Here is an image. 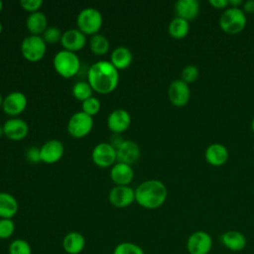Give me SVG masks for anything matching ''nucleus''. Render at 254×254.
Returning <instances> with one entry per match:
<instances>
[{"label": "nucleus", "instance_id": "nucleus-1", "mask_svg": "<svg viewBox=\"0 0 254 254\" xmlns=\"http://www.w3.org/2000/svg\"><path fill=\"white\" fill-rule=\"evenodd\" d=\"M87 79L93 90L99 93H109L117 87L119 74L110 62L98 61L88 69Z\"/></svg>", "mask_w": 254, "mask_h": 254}, {"label": "nucleus", "instance_id": "nucleus-2", "mask_svg": "<svg viewBox=\"0 0 254 254\" xmlns=\"http://www.w3.org/2000/svg\"><path fill=\"white\" fill-rule=\"evenodd\" d=\"M168 190L166 186L158 180H149L141 183L135 190V200L147 209H155L166 201Z\"/></svg>", "mask_w": 254, "mask_h": 254}, {"label": "nucleus", "instance_id": "nucleus-3", "mask_svg": "<svg viewBox=\"0 0 254 254\" xmlns=\"http://www.w3.org/2000/svg\"><path fill=\"white\" fill-rule=\"evenodd\" d=\"M247 19L245 13L240 8H226L219 18L220 29L229 35L242 32L246 26Z\"/></svg>", "mask_w": 254, "mask_h": 254}, {"label": "nucleus", "instance_id": "nucleus-4", "mask_svg": "<svg viewBox=\"0 0 254 254\" xmlns=\"http://www.w3.org/2000/svg\"><path fill=\"white\" fill-rule=\"evenodd\" d=\"M79 66V59L72 52L63 50L58 52L54 58V67L56 71L64 77H71L76 74Z\"/></svg>", "mask_w": 254, "mask_h": 254}, {"label": "nucleus", "instance_id": "nucleus-5", "mask_svg": "<svg viewBox=\"0 0 254 254\" xmlns=\"http://www.w3.org/2000/svg\"><path fill=\"white\" fill-rule=\"evenodd\" d=\"M76 23L83 34L95 35L102 26V16L97 9L87 7L79 12Z\"/></svg>", "mask_w": 254, "mask_h": 254}, {"label": "nucleus", "instance_id": "nucleus-6", "mask_svg": "<svg viewBox=\"0 0 254 254\" xmlns=\"http://www.w3.org/2000/svg\"><path fill=\"white\" fill-rule=\"evenodd\" d=\"M21 53L30 62H37L43 59L46 53V43L43 37L36 35L26 37L21 44Z\"/></svg>", "mask_w": 254, "mask_h": 254}, {"label": "nucleus", "instance_id": "nucleus-7", "mask_svg": "<svg viewBox=\"0 0 254 254\" xmlns=\"http://www.w3.org/2000/svg\"><path fill=\"white\" fill-rule=\"evenodd\" d=\"M212 248V238L206 231L196 230L187 240V250L190 254H208Z\"/></svg>", "mask_w": 254, "mask_h": 254}, {"label": "nucleus", "instance_id": "nucleus-8", "mask_svg": "<svg viewBox=\"0 0 254 254\" xmlns=\"http://www.w3.org/2000/svg\"><path fill=\"white\" fill-rule=\"evenodd\" d=\"M92 125V117L83 111H79L74 113L68 120L67 131L72 137L81 138L91 131Z\"/></svg>", "mask_w": 254, "mask_h": 254}, {"label": "nucleus", "instance_id": "nucleus-9", "mask_svg": "<svg viewBox=\"0 0 254 254\" xmlns=\"http://www.w3.org/2000/svg\"><path fill=\"white\" fill-rule=\"evenodd\" d=\"M168 97L174 106L183 107L187 105L190 98L189 84L182 79L173 80L168 88Z\"/></svg>", "mask_w": 254, "mask_h": 254}, {"label": "nucleus", "instance_id": "nucleus-10", "mask_svg": "<svg viewBox=\"0 0 254 254\" xmlns=\"http://www.w3.org/2000/svg\"><path fill=\"white\" fill-rule=\"evenodd\" d=\"M91 158L98 167H110L116 161V150L109 143H99L94 147Z\"/></svg>", "mask_w": 254, "mask_h": 254}, {"label": "nucleus", "instance_id": "nucleus-11", "mask_svg": "<svg viewBox=\"0 0 254 254\" xmlns=\"http://www.w3.org/2000/svg\"><path fill=\"white\" fill-rule=\"evenodd\" d=\"M108 199L115 207H127L135 200V190L128 186H115L111 189Z\"/></svg>", "mask_w": 254, "mask_h": 254}, {"label": "nucleus", "instance_id": "nucleus-12", "mask_svg": "<svg viewBox=\"0 0 254 254\" xmlns=\"http://www.w3.org/2000/svg\"><path fill=\"white\" fill-rule=\"evenodd\" d=\"M27 106V97L20 91H14L6 95L3 100L2 108L3 111L11 116L21 114Z\"/></svg>", "mask_w": 254, "mask_h": 254}, {"label": "nucleus", "instance_id": "nucleus-13", "mask_svg": "<svg viewBox=\"0 0 254 254\" xmlns=\"http://www.w3.org/2000/svg\"><path fill=\"white\" fill-rule=\"evenodd\" d=\"M140 157V148L134 141L124 140L116 149V160L118 163L131 165Z\"/></svg>", "mask_w": 254, "mask_h": 254}, {"label": "nucleus", "instance_id": "nucleus-14", "mask_svg": "<svg viewBox=\"0 0 254 254\" xmlns=\"http://www.w3.org/2000/svg\"><path fill=\"white\" fill-rule=\"evenodd\" d=\"M64 154V145L61 141L53 139L47 141L40 148V158L42 162L53 164L58 162Z\"/></svg>", "mask_w": 254, "mask_h": 254}, {"label": "nucleus", "instance_id": "nucleus-15", "mask_svg": "<svg viewBox=\"0 0 254 254\" xmlns=\"http://www.w3.org/2000/svg\"><path fill=\"white\" fill-rule=\"evenodd\" d=\"M61 43L64 50L74 53L84 47L86 39L84 34L78 29H69L63 33Z\"/></svg>", "mask_w": 254, "mask_h": 254}, {"label": "nucleus", "instance_id": "nucleus-16", "mask_svg": "<svg viewBox=\"0 0 254 254\" xmlns=\"http://www.w3.org/2000/svg\"><path fill=\"white\" fill-rule=\"evenodd\" d=\"M131 123L130 114L125 109L113 110L107 118V126L114 134H119L125 131Z\"/></svg>", "mask_w": 254, "mask_h": 254}, {"label": "nucleus", "instance_id": "nucleus-17", "mask_svg": "<svg viewBox=\"0 0 254 254\" xmlns=\"http://www.w3.org/2000/svg\"><path fill=\"white\" fill-rule=\"evenodd\" d=\"M28 124L20 118H12L7 120L3 125V132L5 136L11 140H21L28 134Z\"/></svg>", "mask_w": 254, "mask_h": 254}, {"label": "nucleus", "instance_id": "nucleus-18", "mask_svg": "<svg viewBox=\"0 0 254 254\" xmlns=\"http://www.w3.org/2000/svg\"><path fill=\"white\" fill-rule=\"evenodd\" d=\"M228 157L229 154L226 147L219 143L210 144L204 152V158L206 162L214 167L224 165L227 162Z\"/></svg>", "mask_w": 254, "mask_h": 254}, {"label": "nucleus", "instance_id": "nucleus-19", "mask_svg": "<svg viewBox=\"0 0 254 254\" xmlns=\"http://www.w3.org/2000/svg\"><path fill=\"white\" fill-rule=\"evenodd\" d=\"M220 242L226 249L232 252L242 251L247 244L245 235L237 230H228L221 234Z\"/></svg>", "mask_w": 254, "mask_h": 254}, {"label": "nucleus", "instance_id": "nucleus-20", "mask_svg": "<svg viewBox=\"0 0 254 254\" xmlns=\"http://www.w3.org/2000/svg\"><path fill=\"white\" fill-rule=\"evenodd\" d=\"M199 3L196 0H179L175 4V13L177 17L186 21L194 20L199 13Z\"/></svg>", "mask_w": 254, "mask_h": 254}, {"label": "nucleus", "instance_id": "nucleus-21", "mask_svg": "<svg viewBox=\"0 0 254 254\" xmlns=\"http://www.w3.org/2000/svg\"><path fill=\"white\" fill-rule=\"evenodd\" d=\"M85 247L83 235L77 231H71L65 234L63 239V248L67 254H79Z\"/></svg>", "mask_w": 254, "mask_h": 254}, {"label": "nucleus", "instance_id": "nucleus-22", "mask_svg": "<svg viewBox=\"0 0 254 254\" xmlns=\"http://www.w3.org/2000/svg\"><path fill=\"white\" fill-rule=\"evenodd\" d=\"M110 177L117 186H127L133 180L134 172L130 165L117 163L111 168Z\"/></svg>", "mask_w": 254, "mask_h": 254}, {"label": "nucleus", "instance_id": "nucleus-23", "mask_svg": "<svg viewBox=\"0 0 254 254\" xmlns=\"http://www.w3.org/2000/svg\"><path fill=\"white\" fill-rule=\"evenodd\" d=\"M18 211L16 198L7 192H0V218L12 219Z\"/></svg>", "mask_w": 254, "mask_h": 254}, {"label": "nucleus", "instance_id": "nucleus-24", "mask_svg": "<svg viewBox=\"0 0 254 254\" xmlns=\"http://www.w3.org/2000/svg\"><path fill=\"white\" fill-rule=\"evenodd\" d=\"M110 60V63L117 69H124L132 63V53L126 47H117L113 50Z\"/></svg>", "mask_w": 254, "mask_h": 254}, {"label": "nucleus", "instance_id": "nucleus-25", "mask_svg": "<svg viewBox=\"0 0 254 254\" xmlns=\"http://www.w3.org/2000/svg\"><path fill=\"white\" fill-rule=\"evenodd\" d=\"M47 17L44 13L37 11L34 13H31L26 21L27 29L32 35L39 36V34L44 33L47 29Z\"/></svg>", "mask_w": 254, "mask_h": 254}, {"label": "nucleus", "instance_id": "nucleus-26", "mask_svg": "<svg viewBox=\"0 0 254 254\" xmlns=\"http://www.w3.org/2000/svg\"><path fill=\"white\" fill-rule=\"evenodd\" d=\"M168 31L172 38L177 40L184 39L190 32V24L188 21L176 17L169 24Z\"/></svg>", "mask_w": 254, "mask_h": 254}, {"label": "nucleus", "instance_id": "nucleus-27", "mask_svg": "<svg viewBox=\"0 0 254 254\" xmlns=\"http://www.w3.org/2000/svg\"><path fill=\"white\" fill-rule=\"evenodd\" d=\"M89 48L95 55H104L109 49V42L103 35L95 34L90 38Z\"/></svg>", "mask_w": 254, "mask_h": 254}, {"label": "nucleus", "instance_id": "nucleus-28", "mask_svg": "<svg viewBox=\"0 0 254 254\" xmlns=\"http://www.w3.org/2000/svg\"><path fill=\"white\" fill-rule=\"evenodd\" d=\"M72 94L73 96L81 101L86 100L92 95V88L88 82L85 81H77L72 86Z\"/></svg>", "mask_w": 254, "mask_h": 254}, {"label": "nucleus", "instance_id": "nucleus-29", "mask_svg": "<svg viewBox=\"0 0 254 254\" xmlns=\"http://www.w3.org/2000/svg\"><path fill=\"white\" fill-rule=\"evenodd\" d=\"M112 254H145L142 247L133 242H121L115 246Z\"/></svg>", "mask_w": 254, "mask_h": 254}, {"label": "nucleus", "instance_id": "nucleus-30", "mask_svg": "<svg viewBox=\"0 0 254 254\" xmlns=\"http://www.w3.org/2000/svg\"><path fill=\"white\" fill-rule=\"evenodd\" d=\"M9 254H32V248L25 239H14L8 247Z\"/></svg>", "mask_w": 254, "mask_h": 254}, {"label": "nucleus", "instance_id": "nucleus-31", "mask_svg": "<svg viewBox=\"0 0 254 254\" xmlns=\"http://www.w3.org/2000/svg\"><path fill=\"white\" fill-rule=\"evenodd\" d=\"M15 230V223L9 218H0V239L10 238Z\"/></svg>", "mask_w": 254, "mask_h": 254}, {"label": "nucleus", "instance_id": "nucleus-32", "mask_svg": "<svg viewBox=\"0 0 254 254\" xmlns=\"http://www.w3.org/2000/svg\"><path fill=\"white\" fill-rule=\"evenodd\" d=\"M82 111L84 113H86L89 116L95 115L99 109H100V101L96 98V97H89L86 100L82 101Z\"/></svg>", "mask_w": 254, "mask_h": 254}, {"label": "nucleus", "instance_id": "nucleus-33", "mask_svg": "<svg viewBox=\"0 0 254 254\" xmlns=\"http://www.w3.org/2000/svg\"><path fill=\"white\" fill-rule=\"evenodd\" d=\"M199 75V70L198 68L193 65V64H189L184 67L182 70V80L185 81L186 83H192L194 82Z\"/></svg>", "mask_w": 254, "mask_h": 254}, {"label": "nucleus", "instance_id": "nucleus-34", "mask_svg": "<svg viewBox=\"0 0 254 254\" xmlns=\"http://www.w3.org/2000/svg\"><path fill=\"white\" fill-rule=\"evenodd\" d=\"M62 35L63 34H62L61 30L58 27L52 26V27H49L45 30L43 39H44L45 43L55 44V43H58L59 41H61Z\"/></svg>", "mask_w": 254, "mask_h": 254}, {"label": "nucleus", "instance_id": "nucleus-35", "mask_svg": "<svg viewBox=\"0 0 254 254\" xmlns=\"http://www.w3.org/2000/svg\"><path fill=\"white\" fill-rule=\"evenodd\" d=\"M43 1L42 0H21L20 5L29 12H37L38 9L42 6Z\"/></svg>", "mask_w": 254, "mask_h": 254}, {"label": "nucleus", "instance_id": "nucleus-36", "mask_svg": "<svg viewBox=\"0 0 254 254\" xmlns=\"http://www.w3.org/2000/svg\"><path fill=\"white\" fill-rule=\"evenodd\" d=\"M27 158L29 161L33 163H38L41 161L40 158V149L36 147H31L27 152Z\"/></svg>", "mask_w": 254, "mask_h": 254}, {"label": "nucleus", "instance_id": "nucleus-37", "mask_svg": "<svg viewBox=\"0 0 254 254\" xmlns=\"http://www.w3.org/2000/svg\"><path fill=\"white\" fill-rule=\"evenodd\" d=\"M209 4L215 8V9H218V10H221V9H226L227 6L229 5L228 4V0H209Z\"/></svg>", "mask_w": 254, "mask_h": 254}, {"label": "nucleus", "instance_id": "nucleus-38", "mask_svg": "<svg viewBox=\"0 0 254 254\" xmlns=\"http://www.w3.org/2000/svg\"><path fill=\"white\" fill-rule=\"evenodd\" d=\"M244 13H254V0H248L246 2H243V9Z\"/></svg>", "mask_w": 254, "mask_h": 254}, {"label": "nucleus", "instance_id": "nucleus-39", "mask_svg": "<svg viewBox=\"0 0 254 254\" xmlns=\"http://www.w3.org/2000/svg\"><path fill=\"white\" fill-rule=\"evenodd\" d=\"M228 4L230 7L233 8H238L239 5H243V1L242 0H228Z\"/></svg>", "mask_w": 254, "mask_h": 254}, {"label": "nucleus", "instance_id": "nucleus-40", "mask_svg": "<svg viewBox=\"0 0 254 254\" xmlns=\"http://www.w3.org/2000/svg\"><path fill=\"white\" fill-rule=\"evenodd\" d=\"M251 129H252V131L254 132V117H253V119H252V121H251Z\"/></svg>", "mask_w": 254, "mask_h": 254}, {"label": "nucleus", "instance_id": "nucleus-41", "mask_svg": "<svg viewBox=\"0 0 254 254\" xmlns=\"http://www.w3.org/2000/svg\"><path fill=\"white\" fill-rule=\"evenodd\" d=\"M2 133H4L3 132V126H0V136L2 135Z\"/></svg>", "mask_w": 254, "mask_h": 254}, {"label": "nucleus", "instance_id": "nucleus-42", "mask_svg": "<svg viewBox=\"0 0 254 254\" xmlns=\"http://www.w3.org/2000/svg\"><path fill=\"white\" fill-rule=\"evenodd\" d=\"M2 103H3V99H2V96L0 94V106H2Z\"/></svg>", "mask_w": 254, "mask_h": 254}, {"label": "nucleus", "instance_id": "nucleus-43", "mask_svg": "<svg viewBox=\"0 0 254 254\" xmlns=\"http://www.w3.org/2000/svg\"><path fill=\"white\" fill-rule=\"evenodd\" d=\"M2 7H3V3H2V1L0 0V11L2 10Z\"/></svg>", "mask_w": 254, "mask_h": 254}, {"label": "nucleus", "instance_id": "nucleus-44", "mask_svg": "<svg viewBox=\"0 0 254 254\" xmlns=\"http://www.w3.org/2000/svg\"><path fill=\"white\" fill-rule=\"evenodd\" d=\"M2 32V24H1V22H0V33Z\"/></svg>", "mask_w": 254, "mask_h": 254}]
</instances>
